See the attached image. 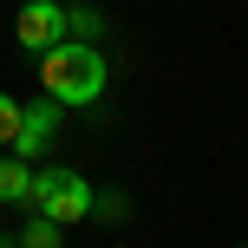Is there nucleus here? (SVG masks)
I'll use <instances>...</instances> for the list:
<instances>
[{
  "instance_id": "obj_1",
  "label": "nucleus",
  "mask_w": 248,
  "mask_h": 248,
  "mask_svg": "<svg viewBox=\"0 0 248 248\" xmlns=\"http://www.w3.org/2000/svg\"><path fill=\"white\" fill-rule=\"evenodd\" d=\"M39 85L52 105H98L105 98V52L92 39H65L39 59Z\"/></svg>"
},
{
  "instance_id": "obj_2",
  "label": "nucleus",
  "mask_w": 248,
  "mask_h": 248,
  "mask_svg": "<svg viewBox=\"0 0 248 248\" xmlns=\"http://www.w3.org/2000/svg\"><path fill=\"white\" fill-rule=\"evenodd\" d=\"M33 209L46 216V222H85L92 216V183L78 170H65V163H52V170H39L33 176Z\"/></svg>"
},
{
  "instance_id": "obj_3",
  "label": "nucleus",
  "mask_w": 248,
  "mask_h": 248,
  "mask_svg": "<svg viewBox=\"0 0 248 248\" xmlns=\"http://www.w3.org/2000/svg\"><path fill=\"white\" fill-rule=\"evenodd\" d=\"M65 26H72V20H65L59 0H26V7L13 13V39H20L33 59H46L52 46H65Z\"/></svg>"
},
{
  "instance_id": "obj_4",
  "label": "nucleus",
  "mask_w": 248,
  "mask_h": 248,
  "mask_svg": "<svg viewBox=\"0 0 248 248\" xmlns=\"http://www.w3.org/2000/svg\"><path fill=\"white\" fill-rule=\"evenodd\" d=\"M59 111H65V105H52V98L20 105V137H13V157H20V163L52 150V137H59Z\"/></svg>"
},
{
  "instance_id": "obj_5",
  "label": "nucleus",
  "mask_w": 248,
  "mask_h": 248,
  "mask_svg": "<svg viewBox=\"0 0 248 248\" xmlns=\"http://www.w3.org/2000/svg\"><path fill=\"white\" fill-rule=\"evenodd\" d=\"M0 202H7V209H26V202H33V170H26L20 157H0Z\"/></svg>"
},
{
  "instance_id": "obj_6",
  "label": "nucleus",
  "mask_w": 248,
  "mask_h": 248,
  "mask_svg": "<svg viewBox=\"0 0 248 248\" xmlns=\"http://www.w3.org/2000/svg\"><path fill=\"white\" fill-rule=\"evenodd\" d=\"M20 248H59V222H26V235H20Z\"/></svg>"
},
{
  "instance_id": "obj_7",
  "label": "nucleus",
  "mask_w": 248,
  "mask_h": 248,
  "mask_svg": "<svg viewBox=\"0 0 248 248\" xmlns=\"http://www.w3.org/2000/svg\"><path fill=\"white\" fill-rule=\"evenodd\" d=\"M13 137H20V105L0 92V144H13Z\"/></svg>"
},
{
  "instance_id": "obj_8",
  "label": "nucleus",
  "mask_w": 248,
  "mask_h": 248,
  "mask_svg": "<svg viewBox=\"0 0 248 248\" xmlns=\"http://www.w3.org/2000/svg\"><path fill=\"white\" fill-rule=\"evenodd\" d=\"M0 248H7V242H0Z\"/></svg>"
}]
</instances>
